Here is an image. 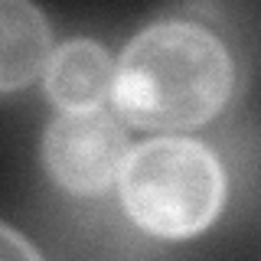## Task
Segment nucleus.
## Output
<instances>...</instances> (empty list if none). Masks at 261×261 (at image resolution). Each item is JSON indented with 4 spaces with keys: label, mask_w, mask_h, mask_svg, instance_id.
<instances>
[{
    "label": "nucleus",
    "mask_w": 261,
    "mask_h": 261,
    "mask_svg": "<svg viewBox=\"0 0 261 261\" xmlns=\"http://www.w3.org/2000/svg\"><path fill=\"white\" fill-rule=\"evenodd\" d=\"M235 92L232 49L212 27L167 16L127 39L114 62V108L147 130L209 124Z\"/></svg>",
    "instance_id": "1"
},
{
    "label": "nucleus",
    "mask_w": 261,
    "mask_h": 261,
    "mask_svg": "<svg viewBox=\"0 0 261 261\" xmlns=\"http://www.w3.org/2000/svg\"><path fill=\"white\" fill-rule=\"evenodd\" d=\"M127 219L157 239H193L225 206V170L193 137H150L127 150L118 176Z\"/></svg>",
    "instance_id": "2"
},
{
    "label": "nucleus",
    "mask_w": 261,
    "mask_h": 261,
    "mask_svg": "<svg viewBox=\"0 0 261 261\" xmlns=\"http://www.w3.org/2000/svg\"><path fill=\"white\" fill-rule=\"evenodd\" d=\"M127 150V130L108 108L59 111L43 134L49 176L75 196H98L118 183Z\"/></svg>",
    "instance_id": "3"
},
{
    "label": "nucleus",
    "mask_w": 261,
    "mask_h": 261,
    "mask_svg": "<svg viewBox=\"0 0 261 261\" xmlns=\"http://www.w3.org/2000/svg\"><path fill=\"white\" fill-rule=\"evenodd\" d=\"M46 95L62 111L101 108L114 88V62L95 39H65L46 65Z\"/></svg>",
    "instance_id": "4"
},
{
    "label": "nucleus",
    "mask_w": 261,
    "mask_h": 261,
    "mask_svg": "<svg viewBox=\"0 0 261 261\" xmlns=\"http://www.w3.org/2000/svg\"><path fill=\"white\" fill-rule=\"evenodd\" d=\"M53 56V27L27 0H0V92L39 79Z\"/></svg>",
    "instance_id": "5"
},
{
    "label": "nucleus",
    "mask_w": 261,
    "mask_h": 261,
    "mask_svg": "<svg viewBox=\"0 0 261 261\" xmlns=\"http://www.w3.org/2000/svg\"><path fill=\"white\" fill-rule=\"evenodd\" d=\"M0 261H43V255L27 242V235L0 222Z\"/></svg>",
    "instance_id": "6"
}]
</instances>
